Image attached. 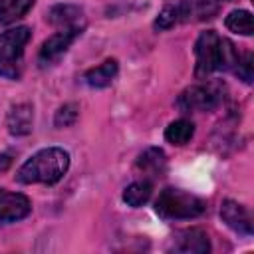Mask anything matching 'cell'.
Wrapping results in <instances>:
<instances>
[{
    "label": "cell",
    "instance_id": "cell-10",
    "mask_svg": "<svg viewBox=\"0 0 254 254\" xmlns=\"http://www.w3.org/2000/svg\"><path fill=\"white\" fill-rule=\"evenodd\" d=\"M46 20L56 30H83L85 28L83 10L73 4H58V6L50 8Z\"/></svg>",
    "mask_w": 254,
    "mask_h": 254
},
{
    "label": "cell",
    "instance_id": "cell-13",
    "mask_svg": "<svg viewBox=\"0 0 254 254\" xmlns=\"http://www.w3.org/2000/svg\"><path fill=\"white\" fill-rule=\"evenodd\" d=\"M32 121H34V109L30 103H16L10 107L6 115V125L12 135H28L32 131Z\"/></svg>",
    "mask_w": 254,
    "mask_h": 254
},
{
    "label": "cell",
    "instance_id": "cell-20",
    "mask_svg": "<svg viewBox=\"0 0 254 254\" xmlns=\"http://www.w3.org/2000/svg\"><path fill=\"white\" fill-rule=\"evenodd\" d=\"M234 73L240 75L246 83L252 81V75H254V56L250 52H246L244 56H238V62H236V67H234Z\"/></svg>",
    "mask_w": 254,
    "mask_h": 254
},
{
    "label": "cell",
    "instance_id": "cell-3",
    "mask_svg": "<svg viewBox=\"0 0 254 254\" xmlns=\"http://www.w3.org/2000/svg\"><path fill=\"white\" fill-rule=\"evenodd\" d=\"M220 0H179L173 4H167L157 20V30H171L177 24H189V22H202L210 20L218 14Z\"/></svg>",
    "mask_w": 254,
    "mask_h": 254
},
{
    "label": "cell",
    "instance_id": "cell-6",
    "mask_svg": "<svg viewBox=\"0 0 254 254\" xmlns=\"http://www.w3.org/2000/svg\"><path fill=\"white\" fill-rule=\"evenodd\" d=\"M226 87L222 81H204L187 87L179 99L177 105L181 111H212L224 101Z\"/></svg>",
    "mask_w": 254,
    "mask_h": 254
},
{
    "label": "cell",
    "instance_id": "cell-7",
    "mask_svg": "<svg viewBox=\"0 0 254 254\" xmlns=\"http://www.w3.org/2000/svg\"><path fill=\"white\" fill-rule=\"evenodd\" d=\"M83 30H58L54 36H50L42 48H40V54H38V62L42 65H50L54 62H58L65 52L67 48L73 44V40L81 34Z\"/></svg>",
    "mask_w": 254,
    "mask_h": 254
},
{
    "label": "cell",
    "instance_id": "cell-12",
    "mask_svg": "<svg viewBox=\"0 0 254 254\" xmlns=\"http://www.w3.org/2000/svg\"><path fill=\"white\" fill-rule=\"evenodd\" d=\"M135 167H137V171H141L149 179L163 177L167 171V155L159 147H149L137 157Z\"/></svg>",
    "mask_w": 254,
    "mask_h": 254
},
{
    "label": "cell",
    "instance_id": "cell-18",
    "mask_svg": "<svg viewBox=\"0 0 254 254\" xmlns=\"http://www.w3.org/2000/svg\"><path fill=\"white\" fill-rule=\"evenodd\" d=\"M224 24L230 32L240 34V36H252V32H254V20L248 10H232L226 16Z\"/></svg>",
    "mask_w": 254,
    "mask_h": 254
},
{
    "label": "cell",
    "instance_id": "cell-14",
    "mask_svg": "<svg viewBox=\"0 0 254 254\" xmlns=\"http://www.w3.org/2000/svg\"><path fill=\"white\" fill-rule=\"evenodd\" d=\"M119 71V65H117V60H105L103 64L87 69L83 73V79L89 87H107L111 85V81L115 79Z\"/></svg>",
    "mask_w": 254,
    "mask_h": 254
},
{
    "label": "cell",
    "instance_id": "cell-15",
    "mask_svg": "<svg viewBox=\"0 0 254 254\" xmlns=\"http://www.w3.org/2000/svg\"><path fill=\"white\" fill-rule=\"evenodd\" d=\"M36 0H0V26H8L24 18Z\"/></svg>",
    "mask_w": 254,
    "mask_h": 254
},
{
    "label": "cell",
    "instance_id": "cell-8",
    "mask_svg": "<svg viewBox=\"0 0 254 254\" xmlns=\"http://www.w3.org/2000/svg\"><path fill=\"white\" fill-rule=\"evenodd\" d=\"M220 218L234 232L244 234V236L252 234V214L244 204H240L236 200H230V198L224 200L220 204Z\"/></svg>",
    "mask_w": 254,
    "mask_h": 254
},
{
    "label": "cell",
    "instance_id": "cell-17",
    "mask_svg": "<svg viewBox=\"0 0 254 254\" xmlns=\"http://www.w3.org/2000/svg\"><path fill=\"white\" fill-rule=\"evenodd\" d=\"M194 135V125L189 119H177L173 123H169V127L165 129V139L177 147L187 145Z\"/></svg>",
    "mask_w": 254,
    "mask_h": 254
},
{
    "label": "cell",
    "instance_id": "cell-1",
    "mask_svg": "<svg viewBox=\"0 0 254 254\" xmlns=\"http://www.w3.org/2000/svg\"><path fill=\"white\" fill-rule=\"evenodd\" d=\"M238 52L234 44L222 36H218L214 30H206L196 38L194 44V75L198 79L222 71V69H234L238 62Z\"/></svg>",
    "mask_w": 254,
    "mask_h": 254
},
{
    "label": "cell",
    "instance_id": "cell-5",
    "mask_svg": "<svg viewBox=\"0 0 254 254\" xmlns=\"http://www.w3.org/2000/svg\"><path fill=\"white\" fill-rule=\"evenodd\" d=\"M32 32L28 26H18L0 34V75L18 79L24 69V50Z\"/></svg>",
    "mask_w": 254,
    "mask_h": 254
},
{
    "label": "cell",
    "instance_id": "cell-2",
    "mask_svg": "<svg viewBox=\"0 0 254 254\" xmlns=\"http://www.w3.org/2000/svg\"><path fill=\"white\" fill-rule=\"evenodd\" d=\"M69 169V155L60 147H48L34 153L16 173V181L22 185H54Z\"/></svg>",
    "mask_w": 254,
    "mask_h": 254
},
{
    "label": "cell",
    "instance_id": "cell-9",
    "mask_svg": "<svg viewBox=\"0 0 254 254\" xmlns=\"http://www.w3.org/2000/svg\"><path fill=\"white\" fill-rule=\"evenodd\" d=\"M30 210H32V204L26 194L0 189V220L2 222L22 220L30 214Z\"/></svg>",
    "mask_w": 254,
    "mask_h": 254
},
{
    "label": "cell",
    "instance_id": "cell-19",
    "mask_svg": "<svg viewBox=\"0 0 254 254\" xmlns=\"http://www.w3.org/2000/svg\"><path fill=\"white\" fill-rule=\"evenodd\" d=\"M79 117V105L77 103H64L54 117L56 127H71Z\"/></svg>",
    "mask_w": 254,
    "mask_h": 254
},
{
    "label": "cell",
    "instance_id": "cell-4",
    "mask_svg": "<svg viewBox=\"0 0 254 254\" xmlns=\"http://www.w3.org/2000/svg\"><path fill=\"white\" fill-rule=\"evenodd\" d=\"M206 204L196 194H190L181 189L167 187L161 190L159 198L155 200V212L169 220H187L196 218L204 212Z\"/></svg>",
    "mask_w": 254,
    "mask_h": 254
},
{
    "label": "cell",
    "instance_id": "cell-11",
    "mask_svg": "<svg viewBox=\"0 0 254 254\" xmlns=\"http://www.w3.org/2000/svg\"><path fill=\"white\" fill-rule=\"evenodd\" d=\"M173 250L175 252H185V254H206L210 250V240H208L204 230L187 228V230H181L177 234Z\"/></svg>",
    "mask_w": 254,
    "mask_h": 254
},
{
    "label": "cell",
    "instance_id": "cell-16",
    "mask_svg": "<svg viewBox=\"0 0 254 254\" xmlns=\"http://www.w3.org/2000/svg\"><path fill=\"white\" fill-rule=\"evenodd\" d=\"M151 192H153V183L149 179H143V181H135L131 183L125 190H123V200L137 208V206H143L149 198H151Z\"/></svg>",
    "mask_w": 254,
    "mask_h": 254
}]
</instances>
